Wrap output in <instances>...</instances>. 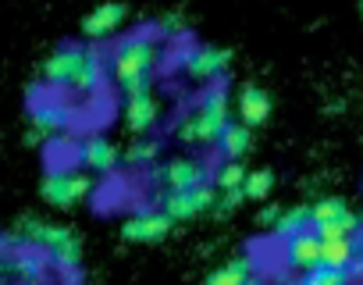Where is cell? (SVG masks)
Instances as JSON below:
<instances>
[{
  "label": "cell",
  "mask_w": 363,
  "mask_h": 285,
  "mask_svg": "<svg viewBox=\"0 0 363 285\" xmlns=\"http://www.w3.org/2000/svg\"><path fill=\"white\" fill-rule=\"evenodd\" d=\"M228 121H232L228 93H225V86H211L196 100V107L178 121L174 135H178V142H186V147H214Z\"/></svg>",
  "instance_id": "obj_1"
},
{
  "label": "cell",
  "mask_w": 363,
  "mask_h": 285,
  "mask_svg": "<svg viewBox=\"0 0 363 285\" xmlns=\"http://www.w3.org/2000/svg\"><path fill=\"white\" fill-rule=\"evenodd\" d=\"M8 242H15V246L22 242V246L43 250V253L50 257V264H57L61 271L79 267V257H82V246H79V239L72 235V228L50 225V221H40V218H22V221H18V232H15Z\"/></svg>",
  "instance_id": "obj_2"
},
{
  "label": "cell",
  "mask_w": 363,
  "mask_h": 285,
  "mask_svg": "<svg viewBox=\"0 0 363 285\" xmlns=\"http://www.w3.org/2000/svg\"><path fill=\"white\" fill-rule=\"evenodd\" d=\"M157 43L150 36H125L114 50H111V75L114 82L121 86V93H132V89H143L150 86V75L157 68Z\"/></svg>",
  "instance_id": "obj_3"
},
{
  "label": "cell",
  "mask_w": 363,
  "mask_h": 285,
  "mask_svg": "<svg viewBox=\"0 0 363 285\" xmlns=\"http://www.w3.org/2000/svg\"><path fill=\"white\" fill-rule=\"evenodd\" d=\"M40 193L50 207H75L93 193V179L86 172H50L43 179Z\"/></svg>",
  "instance_id": "obj_4"
},
{
  "label": "cell",
  "mask_w": 363,
  "mask_h": 285,
  "mask_svg": "<svg viewBox=\"0 0 363 285\" xmlns=\"http://www.w3.org/2000/svg\"><path fill=\"white\" fill-rule=\"evenodd\" d=\"M218 203V193L203 182V186H193V189H167L160 196V211L171 218V221H189V218H200L203 211H211Z\"/></svg>",
  "instance_id": "obj_5"
},
{
  "label": "cell",
  "mask_w": 363,
  "mask_h": 285,
  "mask_svg": "<svg viewBox=\"0 0 363 285\" xmlns=\"http://www.w3.org/2000/svg\"><path fill=\"white\" fill-rule=\"evenodd\" d=\"M232 65V54L221 47H193L182 54V72L196 82H214L225 75V68Z\"/></svg>",
  "instance_id": "obj_6"
},
{
  "label": "cell",
  "mask_w": 363,
  "mask_h": 285,
  "mask_svg": "<svg viewBox=\"0 0 363 285\" xmlns=\"http://www.w3.org/2000/svg\"><path fill=\"white\" fill-rule=\"evenodd\" d=\"M82 57H86V47H79V43L57 47V50L43 61V82L61 86V89H72V86H75V75H79V68H82Z\"/></svg>",
  "instance_id": "obj_7"
},
{
  "label": "cell",
  "mask_w": 363,
  "mask_h": 285,
  "mask_svg": "<svg viewBox=\"0 0 363 285\" xmlns=\"http://www.w3.org/2000/svg\"><path fill=\"white\" fill-rule=\"evenodd\" d=\"M121 114H125L128 132L143 135V132H150V128L157 125V118H160V104H157L153 89H150V86H143V89L125 93V111H121Z\"/></svg>",
  "instance_id": "obj_8"
},
{
  "label": "cell",
  "mask_w": 363,
  "mask_h": 285,
  "mask_svg": "<svg viewBox=\"0 0 363 285\" xmlns=\"http://www.w3.org/2000/svg\"><path fill=\"white\" fill-rule=\"evenodd\" d=\"M285 264L292 271H299V274H306V271H313L320 264V235H317V228L313 232L303 228L292 239H285Z\"/></svg>",
  "instance_id": "obj_9"
},
{
  "label": "cell",
  "mask_w": 363,
  "mask_h": 285,
  "mask_svg": "<svg viewBox=\"0 0 363 285\" xmlns=\"http://www.w3.org/2000/svg\"><path fill=\"white\" fill-rule=\"evenodd\" d=\"M160 182H164V189H193V186L211 182V172L196 157H178V161H167L164 164Z\"/></svg>",
  "instance_id": "obj_10"
},
{
  "label": "cell",
  "mask_w": 363,
  "mask_h": 285,
  "mask_svg": "<svg viewBox=\"0 0 363 285\" xmlns=\"http://www.w3.org/2000/svg\"><path fill=\"white\" fill-rule=\"evenodd\" d=\"M121 22H125V8L118 4V0H107V4H96L89 15H86V22H82V33H86V40H107V36H114L118 29H121Z\"/></svg>",
  "instance_id": "obj_11"
},
{
  "label": "cell",
  "mask_w": 363,
  "mask_h": 285,
  "mask_svg": "<svg viewBox=\"0 0 363 285\" xmlns=\"http://www.w3.org/2000/svg\"><path fill=\"white\" fill-rule=\"evenodd\" d=\"M171 218L164 214V211H143V214H135V218H128L125 221V239H132V242H157V239H164L167 232H171Z\"/></svg>",
  "instance_id": "obj_12"
},
{
  "label": "cell",
  "mask_w": 363,
  "mask_h": 285,
  "mask_svg": "<svg viewBox=\"0 0 363 285\" xmlns=\"http://www.w3.org/2000/svg\"><path fill=\"white\" fill-rule=\"evenodd\" d=\"M79 157H82V164H86L89 172H96V175L114 172V168H118V161H121L118 147H114V142H111L107 135H89V139L82 142Z\"/></svg>",
  "instance_id": "obj_13"
},
{
  "label": "cell",
  "mask_w": 363,
  "mask_h": 285,
  "mask_svg": "<svg viewBox=\"0 0 363 285\" xmlns=\"http://www.w3.org/2000/svg\"><path fill=\"white\" fill-rule=\"evenodd\" d=\"M235 114H239L242 125L257 128V125H264L267 114H271V96H267L260 86H242V89H239V100H235Z\"/></svg>",
  "instance_id": "obj_14"
},
{
  "label": "cell",
  "mask_w": 363,
  "mask_h": 285,
  "mask_svg": "<svg viewBox=\"0 0 363 285\" xmlns=\"http://www.w3.org/2000/svg\"><path fill=\"white\" fill-rule=\"evenodd\" d=\"M68 121H72V107L65 100H57V96H47V100H40L33 107V128H40L47 139L57 135Z\"/></svg>",
  "instance_id": "obj_15"
},
{
  "label": "cell",
  "mask_w": 363,
  "mask_h": 285,
  "mask_svg": "<svg viewBox=\"0 0 363 285\" xmlns=\"http://www.w3.org/2000/svg\"><path fill=\"white\" fill-rule=\"evenodd\" d=\"M356 257H359L356 235H331V239H320V264H331V267H352Z\"/></svg>",
  "instance_id": "obj_16"
},
{
  "label": "cell",
  "mask_w": 363,
  "mask_h": 285,
  "mask_svg": "<svg viewBox=\"0 0 363 285\" xmlns=\"http://www.w3.org/2000/svg\"><path fill=\"white\" fill-rule=\"evenodd\" d=\"M214 147L225 154V161H242L246 154H250V147H253V139H250V125H225V132L218 135V142H214Z\"/></svg>",
  "instance_id": "obj_17"
},
{
  "label": "cell",
  "mask_w": 363,
  "mask_h": 285,
  "mask_svg": "<svg viewBox=\"0 0 363 285\" xmlns=\"http://www.w3.org/2000/svg\"><path fill=\"white\" fill-rule=\"evenodd\" d=\"M11 278H22V281L47 278V257L33 253V246L22 250V253H11Z\"/></svg>",
  "instance_id": "obj_18"
},
{
  "label": "cell",
  "mask_w": 363,
  "mask_h": 285,
  "mask_svg": "<svg viewBox=\"0 0 363 285\" xmlns=\"http://www.w3.org/2000/svg\"><path fill=\"white\" fill-rule=\"evenodd\" d=\"M253 278H257L253 260L250 257H235V260H228L225 267H218L211 274V285H250Z\"/></svg>",
  "instance_id": "obj_19"
},
{
  "label": "cell",
  "mask_w": 363,
  "mask_h": 285,
  "mask_svg": "<svg viewBox=\"0 0 363 285\" xmlns=\"http://www.w3.org/2000/svg\"><path fill=\"white\" fill-rule=\"evenodd\" d=\"M306 225H310V211H306V207H292V211H281V214H278V221L271 225V232L285 242V239H292L296 232H303Z\"/></svg>",
  "instance_id": "obj_20"
},
{
  "label": "cell",
  "mask_w": 363,
  "mask_h": 285,
  "mask_svg": "<svg viewBox=\"0 0 363 285\" xmlns=\"http://www.w3.org/2000/svg\"><path fill=\"white\" fill-rule=\"evenodd\" d=\"M306 285H345L352 281V267H331V264H317L313 271L299 274Z\"/></svg>",
  "instance_id": "obj_21"
},
{
  "label": "cell",
  "mask_w": 363,
  "mask_h": 285,
  "mask_svg": "<svg viewBox=\"0 0 363 285\" xmlns=\"http://www.w3.org/2000/svg\"><path fill=\"white\" fill-rule=\"evenodd\" d=\"M359 228H363V221H359L352 211H342L338 218H331V221L317 225V235H320V239H331V235H356Z\"/></svg>",
  "instance_id": "obj_22"
},
{
  "label": "cell",
  "mask_w": 363,
  "mask_h": 285,
  "mask_svg": "<svg viewBox=\"0 0 363 285\" xmlns=\"http://www.w3.org/2000/svg\"><path fill=\"white\" fill-rule=\"evenodd\" d=\"M157 154H160V142H153V139H139V142H132V147L121 154L132 168H146V164H153L157 161Z\"/></svg>",
  "instance_id": "obj_23"
},
{
  "label": "cell",
  "mask_w": 363,
  "mask_h": 285,
  "mask_svg": "<svg viewBox=\"0 0 363 285\" xmlns=\"http://www.w3.org/2000/svg\"><path fill=\"white\" fill-rule=\"evenodd\" d=\"M274 186V175L271 172H246V182H242V193L246 200H264Z\"/></svg>",
  "instance_id": "obj_24"
},
{
  "label": "cell",
  "mask_w": 363,
  "mask_h": 285,
  "mask_svg": "<svg viewBox=\"0 0 363 285\" xmlns=\"http://www.w3.org/2000/svg\"><path fill=\"white\" fill-rule=\"evenodd\" d=\"M342 211H349L338 196H324V200H317L313 207H310V225L317 228V225H324V221H331V218H338Z\"/></svg>",
  "instance_id": "obj_25"
},
{
  "label": "cell",
  "mask_w": 363,
  "mask_h": 285,
  "mask_svg": "<svg viewBox=\"0 0 363 285\" xmlns=\"http://www.w3.org/2000/svg\"><path fill=\"white\" fill-rule=\"evenodd\" d=\"M242 182H246V168H242V161H225L221 172H218V186H221V189H239Z\"/></svg>",
  "instance_id": "obj_26"
},
{
  "label": "cell",
  "mask_w": 363,
  "mask_h": 285,
  "mask_svg": "<svg viewBox=\"0 0 363 285\" xmlns=\"http://www.w3.org/2000/svg\"><path fill=\"white\" fill-rule=\"evenodd\" d=\"M242 200H246V193H242V186H239V189H221V200H218L214 207H218L221 214H228V211H235V207H239Z\"/></svg>",
  "instance_id": "obj_27"
},
{
  "label": "cell",
  "mask_w": 363,
  "mask_h": 285,
  "mask_svg": "<svg viewBox=\"0 0 363 285\" xmlns=\"http://www.w3.org/2000/svg\"><path fill=\"white\" fill-rule=\"evenodd\" d=\"M278 214H281V211H278L274 203H271V207H264V211H260V225H274V221H278Z\"/></svg>",
  "instance_id": "obj_28"
},
{
  "label": "cell",
  "mask_w": 363,
  "mask_h": 285,
  "mask_svg": "<svg viewBox=\"0 0 363 285\" xmlns=\"http://www.w3.org/2000/svg\"><path fill=\"white\" fill-rule=\"evenodd\" d=\"M178 26H182V22H178V15H167V18H160V29H164V33H178Z\"/></svg>",
  "instance_id": "obj_29"
},
{
  "label": "cell",
  "mask_w": 363,
  "mask_h": 285,
  "mask_svg": "<svg viewBox=\"0 0 363 285\" xmlns=\"http://www.w3.org/2000/svg\"><path fill=\"white\" fill-rule=\"evenodd\" d=\"M4 278H11V257L0 253V281H4Z\"/></svg>",
  "instance_id": "obj_30"
},
{
  "label": "cell",
  "mask_w": 363,
  "mask_h": 285,
  "mask_svg": "<svg viewBox=\"0 0 363 285\" xmlns=\"http://www.w3.org/2000/svg\"><path fill=\"white\" fill-rule=\"evenodd\" d=\"M359 8H363V0H359Z\"/></svg>",
  "instance_id": "obj_31"
}]
</instances>
